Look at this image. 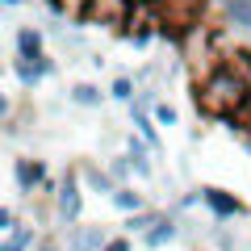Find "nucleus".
Masks as SVG:
<instances>
[{
    "label": "nucleus",
    "instance_id": "1",
    "mask_svg": "<svg viewBox=\"0 0 251 251\" xmlns=\"http://www.w3.org/2000/svg\"><path fill=\"white\" fill-rule=\"evenodd\" d=\"M247 105H251V84L226 59L218 67H209L205 80L197 84V109L205 117H243Z\"/></svg>",
    "mask_w": 251,
    "mask_h": 251
},
{
    "label": "nucleus",
    "instance_id": "2",
    "mask_svg": "<svg viewBox=\"0 0 251 251\" xmlns=\"http://www.w3.org/2000/svg\"><path fill=\"white\" fill-rule=\"evenodd\" d=\"M155 13H159V34L163 38H184L201 25L205 0H155Z\"/></svg>",
    "mask_w": 251,
    "mask_h": 251
},
{
    "label": "nucleus",
    "instance_id": "3",
    "mask_svg": "<svg viewBox=\"0 0 251 251\" xmlns=\"http://www.w3.org/2000/svg\"><path fill=\"white\" fill-rule=\"evenodd\" d=\"M84 180H80V168H72L67 176L54 184V193H50V201H54V218H59V226H80V218H84Z\"/></svg>",
    "mask_w": 251,
    "mask_h": 251
},
{
    "label": "nucleus",
    "instance_id": "4",
    "mask_svg": "<svg viewBox=\"0 0 251 251\" xmlns=\"http://www.w3.org/2000/svg\"><path fill=\"white\" fill-rule=\"evenodd\" d=\"M80 17L88 21V25H130V17H134V0H88L80 9Z\"/></svg>",
    "mask_w": 251,
    "mask_h": 251
},
{
    "label": "nucleus",
    "instance_id": "5",
    "mask_svg": "<svg viewBox=\"0 0 251 251\" xmlns=\"http://www.w3.org/2000/svg\"><path fill=\"white\" fill-rule=\"evenodd\" d=\"M201 205L209 209V218H214V222H234V218H247V205H243L234 193L218 188V184H205V188H201Z\"/></svg>",
    "mask_w": 251,
    "mask_h": 251
},
{
    "label": "nucleus",
    "instance_id": "6",
    "mask_svg": "<svg viewBox=\"0 0 251 251\" xmlns=\"http://www.w3.org/2000/svg\"><path fill=\"white\" fill-rule=\"evenodd\" d=\"M13 180H17L21 197H34L46 188V163L34 159V155H21V159H13Z\"/></svg>",
    "mask_w": 251,
    "mask_h": 251
},
{
    "label": "nucleus",
    "instance_id": "7",
    "mask_svg": "<svg viewBox=\"0 0 251 251\" xmlns=\"http://www.w3.org/2000/svg\"><path fill=\"white\" fill-rule=\"evenodd\" d=\"M109 239H113V234H109L100 222H80V226L67 230V239H63V243H67V251H100Z\"/></svg>",
    "mask_w": 251,
    "mask_h": 251
},
{
    "label": "nucleus",
    "instance_id": "8",
    "mask_svg": "<svg viewBox=\"0 0 251 251\" xmlns=\"http://www.w3.org/2000/svg\"><path fill=\"white\" fill-rule=\"evenodd\" d=\"M13 75H17V84L25 92H34L46 75H54V59L50 54H42V59H13Z\"/></svg>",
    "mask_w": 251,
    "mask_h": 251
},
{
    "label": "nucleus",
    "instance_id": "9",
    "mask_svg": "<svg viewBox=\"0 0 251 251\" xmlns=\"http://www.w3.org/2000/svg\"><path fill=\"white\" fill-rule=\"evenodd\" d=\"M130 126H134V134L143 138V143L151 147L155 155L163 151V138H159V130H155L159 122H155V113H151V109H143V105H130Z\"/></svg>",
    "mask_w": 251,
    "mask_h": 251
},
{
    "label": "nucleus",
    "instance_id": "10",
    "mask_svg": "<svg viewBox=\"0 0 251 251\" xmlns=\"http://www.w3.org/2000/svg\"><path fill=\"white\" fill-rule=\"evenodd\" d=\"M180 234H184V226H180L172 214H163L159 222H155L151 230L143 234V247H147V251H159V247H168V243H176Z\"/></svg>",
    "mask_w": 251,
    "mask_h": 251
},
{
    "label": "nucleus",
    "instance_id": "11",
    "mask_svg": "<svg viewBox=\"0 0 251 251\" xmlns=\"http://www.w3.org/2000/svg\"><path fill=\"white\" fill-rule=\"evenodd\" d=\"M80 180H84L88 193H100V197H113L117 188H122L113 176H109V168H97V163H80Z\"/></svg>",
    "mask_w": 251,
    "mask_h": 251
},
{
    "label": "nucleus",
    "instance_id": "12",
    "mask_svg": "<svg viewBox=\"0 0 251 251\" xmlns=\"http://www.w3.org/2000/svg\"><path fill=\"white\" fill-rule=\"evenodd\" d=\"M126 155H130V163H134V176H143V180H151V176H155V163H151V159H155V151H151V147H147L138 134L126 138Z\"/></svg>",
    "mask_w": 251,
    "mask_h": 251
},
{
    "label": "nucleus",
    "instance_id": "13",
    "mask_svg": "<svg viewBox=\"0 0 251 251\" xmlns=\"http://www.w3.org/2000/svg\"><path fill=\"white\" fill-rule=\"evenodd\" d=\"M46 34L38 25H17V59H42Z\"/></svg>",
    "mask_w": 251,
    "mask_h": 251
},
{
    "label": "nucleus",
    "instance_id": "14",
    "mask_svg": "<svg viewBox=\"0 0 251 251\" xmlns=\"http://www.w3.org/2000/svg\"><path fill=\"white\" fill-rule=\"evenodd\" d=\"M38 239H42V234L34 230V222H17V230H9L0 239V251H34Z\"/></svg>",
    "mask_w": 251,
    "mask_h": 251
},
{
    "label": "nucleus",
    "instance_id": "15",
    "mask_svg": "<svg viewBox=\"0 0 251 251\" xmlns=\"http://www.w3.org/2000/svg\"><path fill=\"white\" fill-rule=\"evenodd\" d=\"M67 100L80 109H100V100H105V92L97 88V84H72L67 88Z\"/></svg>",
    "mask_w": 251,
    "mask_h": 251
},
{
    "label": "nucleus",
    "instance_id": "16",
    "mask_svg": "<svg viewBox=\"0 0 251 251\" xmlns=\"http://www.w3.org/2000/svg\"><path fill=\"white\" fill-rule=\"evenodd\" d=\"M109 201H113V209H122V214H138V209H147V197L134 193V184H122Z\"/></svg>",
    "mask_w": 251,
    "mask_h": 251
},
{
    "label": "nucleus",
    "instance_id": "17",
    "mask_svg": "<svg viewBox=\"0 0 251 251\" xmlns=\"http://www.w3.org/2000/svg\"><path fill=\"white\" fill-rule=\"evenodd\" d=\"M159 209H138V214H126V222H122V234H147L155 222H159Z\"/></svg>",
    "mask_w": 251,
    "mask_h": 251
},
{
    "label": "nucleus",
    "instance_id": "18",
    "mask_svg": "<svg viewBox=\"0 0 251 251\" xmlns=\"http://www.w3.org/2000/svg\"><path fill=\"white\" fill-rule=\"evenodd\" d=\"M222 9L234 29H251V0H222Z\"/></svg>",
    "mask_w": 251,
    "mask_h": 251
},
{
    "label": "nucleus",
    "instance_id": "19",
    "mask_svg": "<svg viewBox=\"0 0 251 251\" xmlns=\"http://www.w3.org/2000/svg\"><path fill=\"white\" fill-rule=\"evenodd\" d=\"M109 97L122 100V105H134V97H138V80H130V75H117V80L109 84Z\"/></svg>",
    "mask_w": 251,
    "mask_h": 251
},
{
    "label": "nucleus",
    "instance_id": "20",
    "mask_svg": "<svg viewBox=\"0 0 251 251\" xmlns=\"http://www.w3.org/2000/svg\"><path fill=\"white\" fill-rule=\"evenodd\" d=\"M109 176H113L117 184H126V180L134 176V163H130V155H113V159H109Z\"/></svg>",
    "mask_w": 251,
    "mask_h": 251
},
{
    "label": "nucleus",
    "instance_id": "21",
    "mask_svg": "<svg viewBox=\"0 0 251 251\" xmlns=\"http://www.w3.org/2000/svg\"><path fill=\"white\" fill-rule=\"evenodd\" d=\"M226 63H230L234 72H239L243 80L251 84V50H230V54H226Z\"/></svg>",
    "mask_w": 251,
    "mask_h": 251
},
{
    "label": "nucleus",
    "instance_id": "22",
    "mask_svg": "<svg viewBox=\"0 0 251 251\" xmlns=\"http://www.w3.org/2000/svg\"><path fill=\"white\" fill-rule=\"evenodd\" d=\"M151 113H155V122H159V126H176V122H180V113L168 105V100H159V105H155Z\"/></svg>",
    "mask_w": 251,
    "mask_h": 251
},
{
    "label": "nucleus",
    "instance_id": "23",
    "mask_svg": "<svg viewBox=\"0 0 251 251\" xmlns=\"http://www.w3.org/2000/svg\"><path fill=\"white\" fill-rule=\"evenodd\" d=\"M9 230H17V209L4 205V209H0V234H9Z\"/></svg>",
    "mask_w": 251,
    "mask_h": 251
},
{
    "label": "nucleus",
    "instance_id": "24",
    "mask_svg": "<svg viewBox=\"0 0 251 251\" xmlns=\"http://www.w3.org/2000/svg\"><path fill=\"white\" fill-rule=\"evenodd\" d=\"M63 247H67V243H63V239H54V234H42V239L34 243V251H63Z\"/></svg>",
    "mask_w": 251,
    "mask_h": 251
},
{
    "label": "nucleus",
    "instance_id": "25",
    "mask_svg": "<svg viewBox=\"0 0 251 251\" xmlns=\"http://www.w3.org/2000/svg\"><path fill=\"white\" fill-rule=\"evenodd\" d=\"M100 251H130V234H113V239H109Z\"/></svg>",
    "mask_w": 251,
    "mask_h": 251
},
{
    "label": "nucleus",
    "instance_id": "26",
    "mask_svg": "<svg viewBox=\"0 0 251 251\" xmlns=\"http://www.w3.org/2000/svg\"><path fill=\"white\" fill-rule=\"evenodd\" d=\"M84 4H88V0H50V9H54V13H63V9H75V13H80Z\"/></svg>",
    "mask_w": 251,
    "mask_h": 251
},
{
    "label": "nucleus",
    "instance_id": "27",
    "mask_svg": "<svg viewBox=\"0 0 251 251\" xmlns=\"http://www.w3.org/2000/svg\"><path fill=\"white\" fill-rule=\"evenodd\" d=\"M4 4H21V0H4Z\"/></svg>",
    "mask_w": 251,
    "mask_h": 251
}]
</instances>
